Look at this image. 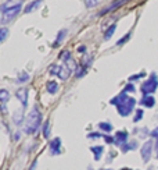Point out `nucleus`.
<instances>
[{"label":"nucleus","mask_w":158,"mask_h":170,"mask_svg":"<svg viewBox=\"0 0 158 170\" xmlns=\"http://www.w3.org/2000/svg\"><path fill=\"white\" fill-rule=\"evenodd\" d=\"M97 1H99V0H85V4H86V7L92 9V7L97 6Z\"/></svg>","instance_id":"26"},{"label":"nucleus","mask_w":158,"mask_h":170,"mask_svg":"<svg viewBox=\"0 0 158 170\" xmlns=\"http://www.w3.org/2000/svg\"><path fill=\"white\" fill-rule=\"evenodd\" d=\"M28 80H29V74H27V73H22V74H21V77H19V78H18V81H17V82L22 84V82H27Z\"/></svg>","instance_id":"25"},{"label":"nucleus","mask_w":158,"mask_h":170,"mask_svg":"<svg viewBox=\"0 0 158 170\" xmlns=\"http://www.w3.org/2000/svg\"><path fill=\"white\" fill-rule=\"evenodd\" d=\"M14 139H15V141H18V139H19V134H15V135H14Z\"/></svg>","instance_id":"34"},{"label":"nucleus","mask_w":158,"mask_h":170,"mask_svg":"<svg viewBox=\"0 0 158 170\" xmlns=\"http://www.w3.org/2000/svg\"><path fill=\"white\" fill-rule=\"evenodd\" d=\"M100 137H103L100 133H90L87 135V138H100Z\"/></svg>","instance_id":"30"},{"label":"nucleus","mask_w":158,"mask_h":170,"mask_svg":"<svg viewBox=\"0 0 158 170\" xmlns=\"http://www.w3.org/2000/svg\"><path fill=\"white\" fill-rule=\"evenodd\" d=\"M140 103L143 106H146V107H153L155 105V99L153 98V95H144Z\"/></svg>","instance_id":"13"},{"label":"nucleus","mask_w":158,"mask_h":170,"mask_svg":"<svg viewBox=\"0 0 158 170\" xmlns=\"http://www.w3.org/2000/svg\"><path fill=\"white\" fill-rule=\"evenodd\" d=\"M10 99V92L6 91V89H1L0 91V102L1 103H7Z\"/></svg>","instance_id":"20"},{"label":"nucleus","mask_w":158,"mask_h":170,"mask_svg":"<svg viewBox=\"0 0 158 170\" xmlns=\"http://www.w3.org/2000/svg\"><path fill=\"white\" fill-rule=\"evenodd\" d=\"M90 151L95 153V159H96V161H100V159H101V155H103L104 148L100 147V145H99V147H92Z\"/></svg>","instance_id":"15"},{"label":"nucleus","mask_w":158,"mask_h":170,"mask_svg":"<svg viewBox=\"0 0 158 170\" xmlns=\"http://www.w3.org/2000/svg\"><path fill=\"white\" fill-rule=\"evenodd\" d=\"M125 1H128V0H115V1H114L113 4L107 6V7H105V9H104V10H101V11H100V14H99V15H104V14L110 13V11H113V10H115V9H117V7H119V6H122V4H123V3H125Z\"/></svg>","instance_id":"9"},{"label":"nucleus","mask_w":158,"mask_h":170,"mask_svg":"<svg viewBox=\"0 0 158 170\" xmlns=\"http://www.w3.org/2000/svg\"><path fill=\"white\" fill-rule=\"evenodd\" d=\"M65 35H67V31H65V29H61V31L58 32V35H57V39H56V43H54V45H58V43H61Z\"/></svg>","instance_id":"23"},{"label":"nucleus","mask_w":158,"mask_h":170,"mask_svg":"<svg viewBox=\"0 0 158 170\" xmlns=\"http://www.w3.org/2000/svg\"><path fill=\"white\" fill-rule=\"evenodd\" d=\"M131 36H132V32H128L126 35H125V36L122 38V39H119V41L117 42V45L119 46V45H123V43H125V42L128 41V39H131Z\"/></svg>","instance_id":"24"},{"label":"nucleus","mask_w":158,"mask_h":170,"mask_svg":"<svg viewBox=\"0 0 158 170\" xmlns=\"http://www.w3.org/2000/svg\"><path fill=\"white\" fill-rule=\"evenodd\" d=\"M57 91H58V84L56 81H49L47 82V92L51 93V95H54V93H57Z\"/></svg>","instance_id":"14"},{"label":"nucleus","mask_w":158,"mask_h":170,"mask_svg":"<svg viewBox=\"0 0 158 170\" xmlns=\"http://www.w3.org/2000/svg\"><path fill=\"white\" fill-rule=\"evenodd\" d=\"M50 73L57 75V77H60V80L65 81V80L69 78V75H71V70L68 69L67 66H56V64H53L51 67H50Z\"/></svg>","instance_id":"5"},{"label":"nucleus","mask_w":158,"mask_h":170,"mask_svg":"<svg viewBox=\"0 0 158 170\" xmlns=\"http://www.w3.org/2000/svg\"><path fill=\"white\" fill-rule=\"evenodd\" d=\"M123 91H125V92H135V87H133V85L129 82L126 87H125V89H123Z\"/></svg>","instance_id":"29"},{"label":"nucleus","mask_w":158,"mask_h":170,"mask_svg":"<svg viewBox=\"0 0 158 170\" xmlns=\"http://www.w3.org/2000/svg\"><path fill=\"white\" fill-rule=\"evenodd\" d=\"M151 152H153V141H147V142L141 147V159L147 163L151 158Z\"/></svg>","instance_id":"6"},{"label":"nucleus","mask_w":158,"mask_h":170,"mask_svg":"<svg viewBox=\"0 0 158 170\" xmlns=\"http://www.w3.org/2000/svg\"><path fill=\"white\" fill-rule=\"evenodd\" d=\"M141 77H144V73H139V74H136V75H132V77H129V81H135V80H140Z\"/></svg>","instance_id":"28"},{"label":"nucleus","mask_w":158,"mask_h":170,"mask_svg":"<svg viewBox=\"0 0 158 170\" xmlns=\"http://www.w3.org/2000/svg\"><path fill=\"white\" fill-rule=\"evenodd\" d=\"M21 7H22V3H21V4L14 6V7H10V9L3 10V13H1V18H0L1 24H7V23H10L13 18H15L17 14H19V11H21Z\"/></svg>","instance_id":"4"},{"label":"nucleus","mask_w":158,"mask_h":170,"mask_svg":"<svg viewBox=\"0 0 158 170\" xmlns=\"http://www.w3.org/2000/svg\"><path fill=\"white\" fill-rule=\"evenodd\" d=\"M42 3H43V0H33L32 3H29V4L25 7V13L29 14V13H32V11L38 10L42 6Z\"/></svg>","instance_id":"11"},{"label":"nucleus","mask_w":158,"mask_h":170,"mask_svg":"<svg viewBox=\"0 0 158 170\" xmlns=\"http://www.w3.org/2000/svg\"><path fill=\"white\" fill-rule=\"evenodd\" d=\"M21 3H22V0H6V1H4V4L1 6V10H4V9H10V7H14V6L21 4Z\"/></svg>","instance_id":"17"},{"label":"nucleus","mask_w":158,"mask_h":170,"mask_svg":"<svg viewBox=\"0 0 158 170\" xmlns=\"http://www.w3.org/2000/svg\"><path fill=\"white\" fill-rule=\"evenodd\" d=\"M128 141V133L126 131H118L114 137V142L117 144L118 147H122L123 144Z\"/></svg>","instance_id":"8"},{"label":"nucleus","mask_w":158,"mask_h":170,"mask_svg":"<svg viewBox=\"0 0 158 170\" xmlns=\"http://www.w3.org/2000/svg\"><path fill=\"white\" fill-rule=\"evenodd\" d=\"M22 119H24L22 109H19V110H17L15 113H14L13 120H14V123H15V124H21V123H22Z\"/></svg>","instance_id":"16"},{"label":"nucleus","mask_w":158,"mask_h":170,"mask_svg":"<svg viewBox=\"0 0 158 170\" xmlns=\"http://www.w3.org/2000/svg\"><path fill=\"white\" fill-rule=\"evenodd\" d=\"M104 139H105V142L107 144H113L114 142V138L110 137V135H104Z\"/></svg>","instance_id":"31"},{"label":"nucleus","mask_w":158,"mask_h":170,"mask_svg":"<svg viewBox=\"0 0 158 170\" xmlns=\"http://www.w3.org/2000/svg\"><path fill=\"white\" fill-rule=\"evenodd\" d=\"M126 98H128V92L122 91L121 93H119V95H117V96H115V98H113L110 103H111V105H115V106H117V105H119V103H122V102L125 101Z\"/></svg>","instance_id":"12"},{"label":"nucleus","mask_w":158,"mask_h":170,"mask_svg":"<svg viewBox=\"0 0 158 170\" xmlns=\"http://www.w3.org/2000/svg\"><path fill=\"white\" fill-rule=\"evenodd\" d=\"M7 36H9V29L6 27L0 28V42H3L7 39Z\"/></svg>","instance_id":"21"},{"label":"nucleus","mask_w":158,"mask_h":170,"mask_svg":"<svg viewBox=\"0 0 158 170\" xmlns=\"http://www.w3.org/2000/svg\"><path fill=\"white\" fill-rule=\"evenodd\" d=\"M42 124V115L38 106H35L27 117V124H25V133L27 134H35L39 130Z\"/></svg>","instance_id":"1"},{"label":"nucleus","mask_w":158,"mask_h":170,"mask_svg":"<svg viewBox=\"0 0 158 170\" xmlns=\"http://www.w3.org/2000/svg\"><path fill=\"white\" fill-rule=\"evenodd\" d=\"M135 105H136V99H135V98H129V96H128L125 101L122 102V103L117 105V110H118V113H119L121 116L126 117V116L131 115V112L135 109Z\"/></svg>","instance_id":"2"},{"label":"nucleus","mask_w":158,"mask_h":170,"mask_svg":"<svg viewBox=\"0 0 158 170\" xmlns=\"http://www.w3.org/2000/svg\"><path fill=\"white\" fill-rule=\"evenodd\" d=\"M99 127H100V130H103V131H105V133H111V131H113V125H111V123H107V121H101V123H99Z\"/></svg>","instance_id":"18"},{"label":"nucleus","mask_w":158,"mask_h":170,"mask_svg":"<svg viewBox=\"0 0 158 170\" xmlns=\"http://www.w3.org/2000/svg\"><path fill=\"white\" fill-rule=\"evenodd\" d=\"M15 96L19 99L22 107H27V105H28V91H27V88H19L18 91L15 92Z\"/></svg>","instance_id":"7"},{"label":"nucleus","mask_w":158,"mask_h":170,"mask_svg":"<svg viewBox=\"0 0 158 170\" xmlns=\"http://www.w3.org/2000/svg\"><path fill=\"white\" fill-rule=\"evenodd\" d=\"M115 29H117V25H115V24H113V25H111V27H110L108 29L105 31V34H104V39H105V41H108L110 38H111V36L114 35Z\"/></svg>","instance_id":"19"},{"label":"nucleus","mask_w":158,"mask_h":170,"mask_svg":"<svg viewBox=\"0 0 158 170\" xmlns=\"http://www.w3.org/2000/svg\"><path fill=\"white\" fill-rule=\"evenodd\" d=\"M151 137L155 138V139H158V127L153 130V133H151Z\"/></svg>","instance_id":"32"},{"label":"nucleus","mask_w":158,"mask_h":170,"mask_svg":"<svg viewBox=\"0 0 158 170\" xmlns=\"http://www.w3.org/2000/svg\"><path fill=\"white\" fill-rule=\"evenodd\" d=\"M143 115H144V113H143V110H141V109H139V110L136 112V116H135V119H133V120L137 123L140 119H143Z\"/></svg>","instance_id":"27"},{"label":"nucleus","mask_w":158,"mask_h":170,"mask_svg":"<svg viewBox=\"0 0 158 170\" xmlns=\"http://www.w3.org/2000/svg\"><path fill=\"white\" fill-rule=\"evenodd\" d=\"M157 88H158V80H157V75L153 73L147 81H144V82L141 84V88H140V89H141V93H143V96H144V95H151L153 92H155Z\"/></svg>","instance_id":"3"},{"label":"nucleus","mask_w":158,"mask_h":170,"mask_svg":"<svg viewBox=\"0 0 158 170\" xmlns=\"http://www.w3.org/2000/svg\"><path fill=\"white\" fill-rule=\"evenodd\" d=\"M43 135H45V138L50 137V121H49V120H47L45 124H43Z\"/></svg>","instance_id":"22"},{"label":"nucleus","mask_w":158,"mask_h":170,"mask_svg":"<svg viewBox=\"0 0 158 170\" xmlns=\"http://www.w3.org/2000/svg\"><path fill=\"white\" fill-rule=\"evenodd\" d=\"M78 50L81 52V53H83V52L86 50V47H85V46H79V49H78Z\"/></svg>","instance_id":"33"},{"label":"nucleus","mask_w":158,"mask_h":170,"mask_svg":"<svg viewBox=\"0 0 158 170\" xmlns=\"http://www.w3.org/2000/svg\"><path fill=\"white\" fill-rule=\"evenodd\" d=\"M60 147H61V139L60 138H54L51 142H50V151L53 155H58L60 152Z\"/></svg>","instance_id":"10"}]
</instances>
